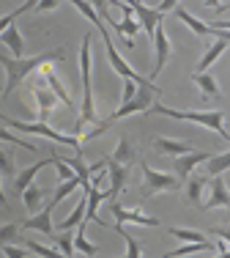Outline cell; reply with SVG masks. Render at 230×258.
Returning <instances> with one entry per match:
<instances>
[{
    "instance_id": "obj_1",
    "label": "cell",
    "mask_w": 230,
    "mask_h": 258,
    "mask_svg": "<svg viewBox=\"0 0 230 258\" xmlns=\"http://www.w3.org/2000/svg\"><path fill=\"white\" fill-rule=\"evenodd\" d=\"M90 47H93V36L85 33L82 36V47H80V80H82V104H80V118L74 126V138L82 140V129L85 124H99V115H96V104H93V83H90Z\"/></svg>"
},
{
    "instance_id": "obj_2",
    "label": "cell",
    "mask_w": 230,
    "mask_h": 258,
    "mask_svg": "<svg viewBox=\"0 0 230 258\" xmlns=\"http://www.w3.org/2000/svg\"><path fill=\"white\" fill-rule=\"evenodd\" d=\"M63 50H52V52H41V55H33V58H11V55L0 52V66L6 69V85H3V96H9L17 85L22 83L28 75L39 72L41 66L47 63H55V60L63 58Z\"/></svg>"
},
{
    "instance_id": "obj_3",
    "label": "cell",
    "mask_w": 230,
    "mask_h": 258,
    "mask_svg": "<svg viewBox=\"0 0 230 258\" xmlns=\"http://www.w3.org/2000/svg\"><path fill=\"white\" fill-rule=\"evenodd\" d=\"M148 113H156V115H167V118H175V121H189V124H200L205 129H214L219 132L222 140H230L227 129H225V113L222 110H173V107H165V104H151Z\"/></svg>"
},
{
    "instance_id": "obj_4",
    "label": "cell",
    "mask_w": 230,
    "mask_h": 258,
    "mask_svg": "<svg viewBox=\"0 0 230 258\" xmlns=\"http://www.w3.org/2000/svg\"><path fill=\"white\" fill-rule=\"evenodd\" d=\"M0 124L17 129V132H28V135H41V138L52 140V143H60V146H69V149H77L82 151V140H77L74 135H66V132H58L55 126L44 124V121H36V124H25V121H17V118H9V115L0 113Z\"/></svg>"
},
{
    "instance_id": "obj_5",
    "label": "cell",
    "mask_w": 230,
    "mask_h": 258,
    "mask_svg": "<svg viewBox=\"0 0 230 258\" xmlns=\"http://www.w3.org/2000/svg\"><path fill=\"white\" fill-rule=\"evenodd\" d=\"M159 94H162V91L156 88L154 83H151V85H137V94L132 96V99L126 102V104H121V107L115 110L110 118H107V124H115V121L126 118V115H135V113H145V110L154 104V99H156Z\"/></svg>"
},
{
    "instance_id": "obj_6",
    "label": "cell",
    "mask_w": 230,
    "mask_h": 258,
    "mask_svg": "<svg viewBox=\"0 0 230 258\" xmlns=\"http://www.w3.org/2000/svg\"><path fill=\"white\" fill-rule=\"evenodd\" d=\"M140 168H143V195H156V192H165V189H178L181 187V181L175 179V176L154 170L145 159H143Z\"/></svg>"
},
{
    "instance_id": "obj_7",
    "label": "cell",
    "mask_w": 230,
    "mask_h": 258,
    "mask_svg": "<svg viewBox=\"0 0 230 258\" xmlns=\"http://www.w3.org/2000/svg\"><path fill=\"white\" fill-rule=\"evenodd\" d=\"M175 17H178V20L184 22V25L189 28L195 36H214V39H230L227 30H216V28H214V22H203V20H197V17L192 14V11H186L184 6H175Z\"/></svg>"
},
{
    "instance_id": "obj_8",
    "label": "cell",
    "mask_w": 230,
    "mask_h": 258,
    "mask_svg": "<svg viewBox=\"0 0 230 258\" xmlns=\"http://www.w3.org/2000/svg\"><path fill=\"white\" fill-rule=\"evenodd\" d=\"M151 44H154V69H151V80L159 77V72L165 69L167 58H170V39H167V30L165 25H156L154 36H151Z\"/></svg>"
},
{
    "instance_id": "obj_9",
    "label": "cell",
    "mask_w": 230,
    "mask_h": 258,
    "mask_svg": "<svg viewBox=\"0 0 230 258\" xmlns=\"http://www.w3.org/2000/svg\"><path fill=\"white\" fill-rule=\"evenodd\" d=\"M110 212H112V217H115V223H135V225H148V228H156L159 225V220L156 217H148V214H143L140 209H124L121 204H110Z\"/></svg>"
},
{
    "instance_id": "obj_10",
    "label": "cell",
    "mask_w": 230,
    "mask_h": 258,
    "mask_svg": "<svg viewBox=\"0 0 230 258\" xmlns=\"http://www.w3.org/2000/svg\"><path fill=\"white\" fill-rule=\"evenodd\" d=\"M208 157H211L208 151H189V154H181V157H175V162H173L175 179H178V181H186V179L192 176V170H195L197 165H203Z\"/></svg>"
},
{
    "instance_id": "obj_11",
    "label": "cell",
    "mask_w": 230,
    "mask_h": 258,
    "mask_svg": "<svg viewBox=\"0 0 230 258\" xmlns=\"http://www.w3.org/2000/svg\"><path fill=\"white\" fill-rule=\"evenodd\" d=\"M208 201H203L200 209H230V192L225 187V179L222 176H214L208 184Z\"/></svg>"
},
{
    "instance_id": "obj_12",
    "label": "cell",
    "mask_w": 230,
    "mask_h": 258,
    "mask_svg": "<svg viewBox=\"0 0 230 258\" xmlns=\"http://www.w3.org/2000/svg\"><path fill=\"white\" fill-rule=\"evenodd\" d=\"M33 96H36V102H39V118L47 124L50 113L55 110V104H58V96L47 88V83L41 80V75H39V80H36V85H33Z\"/></svg>"
},
{
    "instance_id": "obj_13",
    "label": "cell",
    "mask_w": 230,
    "mask_h": 258,
    "mask_svg": "<svg viewBox=\"0 0 230 258\" xmlns=\"http://www.w3.org/2000/svg\"><path fill=\"white\" fill-rule=\"evenodd\" d=\"M129 9H132V14H135V20H137V25H140L148 36H154V30L156 25L162 22V14H156L151 6H145V3H137V0H132L129 3Z\"/></svg>"
},
{
    "instance_id": "obj_14",
    "label": "cell",
    "mask_w": 230,
    "mask_h": 258,
    "mask_svg": "<svg viewBox=\"0 0 230 258\" xmlns=\"http://www.w3.org/2000/svg\"><path fill=\"white\" fill-rule=\"evenodd\" d=\"M39 75H41V80H44V83H47V88H50L52 94L58 96V102H63L66 107H71V110H74V99H71V96H69V91L63 88V83H60V80H58L55 69H52V63L41 66V69H39Z\"/></svg>"
},
{
    "instance_id": "obj_15",
    "label": "cell",
    "mask_w": 230,
    "mask_h": 258,
    "mask_svg": "<svg viewBox=\"0 0 230 258\" xmlns=\"http://www.w3.org/2000/svg\"><path fill=\"white\" fill-rule=\"evenodd\" d=\"M104 168H107V176H110V189H107V201H115V195L124 189L126 179H129V170L124 168V165L112 162V159H104Z\"/></svg>"
},
{
    "instance_id": "obj_16",
    "label": "cell",
    "mask_w": 230,
    "mask_h": 258,
    "mask_svg": "<svg viewBox=\"0 0 230 258\" xmlns=\"http://www.w3.org/2000/svg\"><path fill=\"white\" fill-rule=\"evenodd\" d=\"M22 228L25 231H39V233H44L47 239H52L55 236V228H52V212L44 206L41 212H36L33 217L22 220Z\"/></svg>"
},
{
    "instance_id": "obj_17",
    "label": "cell",
    "mask_w": 230,
    "mask_h": 258,
    "mask_svg": "<svg viewBox=\"0 0 230 258\" xmlns=\"http://www.w3.org/2000/svg\"><path fill=\"white\" fill-rule=\"evenodd\" d=\"M47 165H55V154H52V157H47V159H39L36 165H30V168L22 170L20 176H14V189H17V192H25V189L30 187V184H33V179L39 176V170H44Z\"/></svg>"
},
{
    "instance_id": "obj_18",
    "label": "cell",
    "mask_w": 230,
    "mask_h": 258,
    "mask_svg": "<svg viewBox=\"0 0 230 258\" xmlns=\"http://www.w3.org/2000/svg\"><path fill=\"white\" fill-rule=\"evenodd\" d=\"M0 41L11 50V58H22V52H25V41H22V33H20L17 25L6 28L3 33H0Z\"/></svg>"
},
{
    "instance_id": "obj_19",
    "label": "cell",
    "mask_w": 230,
    "mask_h": 258,
    "mask_svg": "<svg viewBox=\"0 0 230 258\" xmlns=\"http://www.w3.org/2000/svg\"><path fill=\"white\" fill-rule=\"evenodd\" d=\"M225 50H227V39H216L214 44H211L208 50L203 52V58H200V63H197V72H195V75H205V72H208V66H214L216 58H219Z\"/></svg>"
},
{
    "instance_id": "obj_20",
    "label": "cell",
    "mask_w": 230,
    "mask_h": 258,
    "mask_svg": "<svg viewBox=\"0 0 230 258\" xmlns=\"http://www.w3.org/2000/svg\"><path fill=\"white\" fill-rule=\"evenodd\" d=\"M154 149L159 154H170V157H181V154H189L192 146L184 143V140H170V138H156L154 140Z\"/></svg>"
},
{
    "instance_id": "obj_21",
    "label": "cell",
    "mask_w": 230,
    "mask_h": 258,
    "mask_svg": "<svg viewBox=\"0 0 230 258\" xmlns=\"http://www.w3.org/2000/svg\"><path fill=\"white\" fill-rule=\"evenodd\" d=\"M205 187H208V176H189L186 179V201L200 206V195Z\"/></svg>"
},
{
    "instance_id": "obj_22",
    "label": "cell",
    "mask_w": 230,
    "mask_h": 258,
    "mask_svg": "<svg viewBox=\"0 0 230 258\" xmlns=\"http://www.w3.org/2000/svg\"><path fill=\"white\" fill-rule=\"evenodd\" d=\"M112 231H115V233H118V236L126 242V258H140V255H143V247H140V242H137V239L132 236V233L126 231L121 223H115V225H112Z\"/></svg>"
},
{
    "instance_id": "obj_23",
    "label": "cell",
    "mask_w": 230,
    "mask_h": 258,
    "mask_svg": "<svg viewBox=\"0 0 230 258\" xmlns=\"http://www.w3.org/2000/svg\"><path fill=\"white\" fill-rule=\"evenodd\" d=\"M230 168V154L225 151V154H211L208 159H205V176H211V179H214V176H222L225 173V170Z\"/></svg>"
},
{
    "instance_id": "obj_24",
    "label": "cell",
    "mask_w": 230,
    "mask_h": 258,
    "mask_svg": "<svg viewBox=\"0 0 230 258\" xmlns=\"http://www.w3.org/2000/svg\"><path fill=\"white\" fill-rule=\"evenodd\" d=\"M44 192H47V189L36 187V184H30L25 192H22V201H25V209H28L30 214L41 212V201H44Z\"/></svg>"
},
{
    "instance_id": "obj_25",
    "label": "cell",
    "mask_w": 230,
    "mask_h": 258,
    "mask_svg": "<svg viewBox=\"0 0 230 258\" xmlns=\"http://www.w3.org/2000/svg\"><path fill=\"white\" fill-rule=\"evenodd\" d=\"M74 189H80V179H77V176H74V179H69V181H60V184H58V189H55V195H52L50 204H47V209L52 212V209H55L63 198H69V195L74 192Z\"/></svg>"
},
{
    "instance_id": "obj_26",
    "label": "cell",
    "mask_w": 230,
    "mask_h": 258,
    "mask_svg": "<svg viewBox=\"0 0 230 258\" xmlns=\"http://www.w3.org/2000/svg\"><path fill=\"white\" fill-rule=\"evenodd\" d=\"M214 250V242H200V244H192V242H186L184 247H178V250H173V253H165V258H184V255H195V253H211Z\"/></svg>"
},
{
    "instance_id": "obj_27",
    "label": "cell",
    "mask_w": 230,
    "mask_h": 258,
    "mask_svg": "<svg viewBox=\"0 0 230 258\" xmlns=\"http://www.w3.org/2000/svg\"><path fill=\"white\" fill-rule=\"evenodd\" d=\"M85 228H88V223L82 220V223L77 225V233H74V247L80 250V253H85V255H96V253H99V247H96V244H90L88 239H85Z\"/></svg>"
},
{
    "instance_id": "obj_28",
    "label": "cell",
    "mask_w": 230,
    "mask_h": 258,
    "mask_svg": "<svg viewBox=\"0 0 230 258\" xmlns=\"http://www.w3.org/2000/svg\"><path fill=\"white\" fill-rule=\"evenodd\" d=\"M192 83L203 91V96H219V85H216V80L208 72L205 75H192Z\"/></svg>"
},
{
    "instance_id": "obj_29",
    "label": "cell",
    "mask_w": 230,
    "mask_h": 258,
    "mask_svg": "<svg viewBox=\"0 0 230 258\" xmlns=\"http://www.w3.org/2000/svg\"><path fill=\"white\" fill-rule=\"evenodd\" d=\"M82 220H85V195H82V201L74 206V212H71L69 217H66V220H60V225H58V228H60V231H69V228H74V225H80Z\"/></svg>"
},
{
    "instance_id": "obj_30",
    "label": "cell",
    "mask_w": 230,
    "mask_h": 258,
    "mask_svg": "<svg viewBox=\"0 0 230 258\" xmlns=\"http://www.w3.org/2000/svg\"><path fill=\"white\" fill-rule=\"evenodd\" d=\"M110 159H112V162H118V165H124V168H126V165H129L132 159H135V151H132L129 140H126V138H121V140H118V146H115V154H112Z\"/></svg>"
},
{
    "instance_id": "obj_31",
    "label": "cell",
    "mask_w": 230,
    "mask_h": 258,
    "mask_svg": "<svg viewBox=\"0 0 230 258\" xmlns=\"http://www.w3.org/2000/svg\"><path fill=\"white\" fill-rule=\"evenodd\" d=\"M0 143H11V146H20V149H25V151H39V146H36V143H28V140H22L20 135L9 132V129H6V126H0Z\"/></svg>"
},
{
    "instance_id": "obj_32",
    "label": "cell",
    "mask_w": 230,
    "mask_h": 258,
    "mask_svg": "<svg viewBox=\"0 0 230 258\" xmlns=\"http://www.w3.org/2000/svg\"><path fill=\"white\" fill-rule=\"evenodd\" d=\"M170 236L175 239H181V242H192V244H200V242H208V236L200 231H186V228H170Z\"/></svg>"
},
{
    "instance_id": "obj_33",
    "label": "cell",
    "mask_w": 230,
    "mask_h": 258,
    "mask_svg": "<svg viewBox=\"0 0 230 258\" xmlns=\"http://www.w3.org/2000/svg\"><path fill=\"white\" fill-rule=\"evenodd\" d=\"M28 253H36L39 258H66L63 253H58V250H52V247H47V244H41V242H33V239H30L28 242Z\"/></svg>"
},
{
    "instance_id": "obj_34",
    "label": "cell",
    "mask_w": 230,
    "mask_h": 258,
    "mask_svg": "<svg viewBox=\"0 0 230 258\" xmlns=\"http://www.w3.org/2000/svg\"><path fill=\"white\" fill-rule=\"evenodd\" d=\"M30 9H36V3H22V6H17L11 14H3V17H0V33H3L9 25H14L17 17H22V14H25V11H30Z\"/></svg>"
},
{
    "instance_id": "obj_35",
    "label": "cell",
    "mask_w": 230,
    "mask_h": 258,
    "mask_svg": "<svg viewBox=\"0 0 230 258\" xmlns=\"http://www.w3.org/2000/svg\"><path fill=\"white\" fill-rule=\"evenodd\" d=\"M17 233H20V225H17V223L0 225V247H3V244H14Z\"/></svg>"
},
{
    "instance_id": "obj_36",
    "label": "cell",
    "mask_w": 230,
    "mask_h": 258,
    "mask_svg": "<svg viewBox=\"0 0 230 258\" xmlns=\"http://www.w3.org/2000/svg\"><path fill=\"white\" fill-rule=\"evenodd\" d=\"M52 242L60 247V253H63L66 258H71V253H74V236H69V233H60V236H52Z\"/></svg>"
},
{
    "instance_id": "obj_37",
    "label": "cell",
    "mask_w": 230,
    "mask_h": 258,
    "mask_svg": "<svg viewBox=\"0 0 230 258\" xmlns=\"http://www.w3.org/2000/svg\"><path fill=\"white\" fill-rule=\"evenodd\" d=\"M0 173L14 176V157H11L9 151H3V149H0Z\"/></svg>"
},
{
    "instance_id": "obj_38",
    "label": "cell",
    "mask_w": 230,
    "mask_h": 258,
    "mask_svg": "<svg viewBox=\"0 0 230 258\" xmlns=\"http://www.w3.org/2000/svg\"><path fill=\"white\" fill-rule=\"evenodd\" d=\"M3 255L6 258H28V250L25 247H14V244H3Z\"/></svg>"
},
{
    "instance_id": "obj_39",
    "label": "cell",
    "mask_w": 230,
    "mask_h": 258,
    "mask_svg": "<svg viewBox=\"0 0 230 258\" xmlns=\"http://www.w3.org/2000/svg\"><path fill=\"white\" fill-rule=\"evenodd\" d=\"M135 94H137V85L132 83V80H124V94H121V104H126Z\"/></svg>"
},
{
    "instance_id": "obj_40",
    "label": "cell",
    "mask_w": 230,
    "mask_h": 258,
    "mask_svg": "<svg viewBox=\"0 0 230 258\" xmlns=\"http://www.w3.org/2000/svg\"><path fill=\"white\" fill-rule=\"evenodd\" d=\"M178 3H173V0H162V3H156V14H165V11H170V9H175Z\"/></svg>"
},
{
    "instance_id": "obj_41",
    "label": "cell",
    "mask_w": 230,
    "mask_h": 258,
    "mask_svg": "<svg viewBox=\"0 0 230 258\" xmlns=\"http://www.w3.org/2000/svg\"><path fill=\"white\" fill-rule=\"evenodd\" d=\"M36 9L39 11H52V9H58V0H41V3H36Z\"/></svg>"
},
{
    "instance_id": "obj_42",
    "label": "cell",
    "mask_w": 230,
    "mask_h": 258,
    "mask_svg": "<svg viewBox=\"0 0 230 258\" xmlns=\"http://www.w3.org/2000/svg\"><path fill=\"white\" fill-rule=\"evenodd\" d=\"M0 204H3V206H9V201H6V192H3V187H0Z\"/></svg>"
}]
</instances>
